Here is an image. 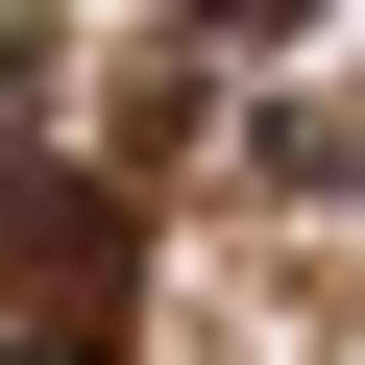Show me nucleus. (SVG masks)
Here are the masks:
<instances>
[{"label": "nucleus", "mask_w": 365, "mask_h": 365, "mask_svg": "<svg viewBox=\"0 0 365 365\" xmlns=\"http://www.w3.org/2000/svg\"><path fill=\"white\" fill-rule=\"evenodd\" d=\"M146 341V220L122 195H0V365H122Z\"/></svg>", "instance_id": "1"}]
</instances>
